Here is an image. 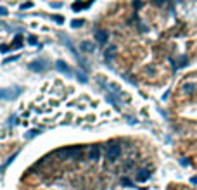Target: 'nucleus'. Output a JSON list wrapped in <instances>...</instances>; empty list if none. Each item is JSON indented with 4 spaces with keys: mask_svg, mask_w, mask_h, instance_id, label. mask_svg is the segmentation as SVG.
<instances>
[{
    "mask_svg": "<svg viewBox=\"0 0 197 190\" xmlns=\"http://www.w3.org/2000/svg\"><path fill=\"white\" fill-rule=\"evenodd\" d=\"M55 154L61 157H69L73 161H81L83 159V147H62Z\"/></svg>",
    "mask_w": 197,
    "mask_h": 190,
    "instance_id": "obj_1",
    "label": "nucleus"
},
{
    "mask_svg": "<svg viewBox=\"0 0 197 190\" xmlns=\"http://www.w3.org/2000/svg\"><path fill=\"white\" fill-rule=\"evenodd\" d=\"M119 156H121V145L116 144V142H111L106 149V161L107 163H116Z\"/></svg>",
    "mask_w": 197,
    "mask_h": 190,
    "instance_id": "obj_2",
    "label": "nucleus"
},
{
    "mask_svg": "<svg viewBox=\"0 0 197 190\" xmlns=\"http://www.w3.org/2000/svg\"><path fill=\"white\" fill-rule=\"evenodd\" d=\"M88 157H90L92 161H99V157H100V147H99V145L90 147V151H88Z\"/></svg>",
    "mask_w": 197,
    "mask_h": 190,
    "instance_id": "obj_3",
    "label": "nucleus"
},
{
    "mask_svg": "<svg viewBox=\"0 0 197 190\" xmlns=\"http://www.w3.org/2000/svg\"><path fill=\"white\" fill-rule=\"evenodd\" d=\"M92 2H93V0H87V2H74V3H73V10H76V12H78V10H83V9H85V7H88Z\"/></svg>",
    "mask_w": 197,
    "mask_h": 190,
    "instance_id": "obj_4",
    "label": "nucleus"
},
{
    "mask_svg": "<svg viewBox=\"0 0 197 190\" xmlns=\"http://www.w3.org/2000/svg\"><path fill=\"white\" fill-rule=\"evenodd\" d=\"M107 38H109V33H107V31H104V29H99V31H97V42H99V43L104 45V43L107 42Z\"/></svg>",
    "mask_w": 197,
    "mask_h": 190,
    "instance_id": "obj_5",
    "label": "nucleus"
},
{
    "mask_svg": "<svg viewBox=\"0 0 197 190\" xmlns=\"http://www.w3.org/2000/svg\"><path fill=\"white\" fill-rule=\"evenodd\" d=\"M21 45H22V36H21V35H17V36L14 38V42L10 43V50H17Z\"/></svg>",
    "mask_w": 197,
    "mask_h": 190,
    "instance_id": "obj_6",
    "label": "nucleus"
},
{
    "mask_svg": "<svg viewBox=\"0 0 197 190\" xmlns=\"http://www.w3.org/2000/svg\"><path fill=\"white\" fill-rule=\"evenodd\" d=\"M149 171L147 170H142V171H138V175H137V180L138 182H145V180H149Z\"/></svg>",
    "mask_w": 197,
    "mask_h": 190,
    "instance_id": "obj_7",
    "label": "nucleus"
},
{
    "mask_svg": "<svg viewBox=\"0 0 197 190\" xmlns=\"http://www.w3.org/2000/svg\"><path fill=\"white\" fill-rule=\"evenodd\" d=\"M114 54H116V47H109V48L106 50V61H112Z\"/></svg>",
    "mask_w": 197,
    "mask_h": 190,
    "instance_id": "obj_8",
    "label": "nucleus"
},
{
    "mask_svg": "<svg viewBox=\"0 0 197 190\" xmlns=\"http://www.w3.org/2000/svg\"><path fill=\"white\" fill-rule=\"evenodd\" d=\"M57 67H59V71H62V73H66V74H69V76L73 74V73H71V69H69V67H67L64 62H61V61L57 62Z\"/></svg>",
    "mask_w": 197,
    "mask_h": 190,
    "instance_id": "obj_9",
    "label": "nucleus"
},
{
    "mask_svg": "<svg viewBox=\"0 0 197 190\" xmlns=\"http://www.w3.org/2000/svg\"><path fill=\"white\" fill-rule=\"evenodd\" d=\"M52 21H55V22L62 24V22H64V17H62V16H59V14H52Z\"/></svg>",
    "mask_w": 197,
    "mask_h": 190,
    "instance_id": "obj_10",
    "label": "nucleus"
},
{
    "mask_svg": "<svg viewBox=\"0 0 197 190\" xmlns=\"http://www.w3.org/2000/svg\"><path fill=\"white\" fill-rule=\"evenodd\" d=\"M81 24H83V21H78V19H74V21L71 22V26H73V28H80Z\"/></svg>",
    "mask_w": 197,
    "mask_h": 190,
    "instance_id": "obj_11",
    "label": "nucleus"
},
{
    "mask_svg": "<svg viewBox=\"0 0 197 190\" xmlns=\"http://www.w3.org/2000/svg\"><path fill=\"white\" fill-rule=\"evenodd\" d=\"M28 43H29V45H38V40H36L35 36H29V38H28Z\"/></svg>",
    "mask_w": 197,
    "mask_h": 190,
    "instance_id": "obj_12",
    "label": "nucleus"
},
{
    "mask_svg": "<svg viewBox=\"0 0 197 190\" xmlns=\"http://www.w3.org/2000/svg\"><path fill=\"white\" fill-rule=\"evenodd\" d=\"M7 14H9V10H7L5 7H2V5H0V16L3 17V16H7Z\"/></svg>",
    "mask_w": 197,
    "mask_h": 190,
    "instance_id": "obj_13",
    "label": "nucleus"
},
{
    "mask_svg": "<svg viewBox=\"0 0 197 190\" xmlns=\"http://www.w3.org/2000/svg\"><path fill=\"white\" fill-rule=\"evenodd\" d=\"M29 7H33V2H26V3H22V9H29Z\"/></svg>",
    "mask_w": 197,
    "mask_h": 190,
    "instance_id": "obj_14",
    "label": "nucleus"
},
{
    "mask_svg": "<svg viewBox=\"0 0 197 190\" xmlns=\"http://www.w3.org/2000/svg\"><path fill=\"white\" fill-rule=\"evenodd\" d=\"M83 48H87V52H90V48H92V45H90V43H83Z\"/></svg>",
    "mask_w": 197,
    "mask_h": 190,
    "instance_id": "obj_15",
    "label": "nucleus"
},
{
    "mask_svg": "<svg viewBox=\"0 0 197 190\" xmlns=\"http://www.w3.org/2000/svg\"><path fill=\"white\" fill-rule=\"evenodd\" d=\"M52 7H55V9L61 7V2H52Z\"/></svg>",
    "mask_w": 197,
    "mask_h": 190,
    "instance_id": "obj_16",
    "label": "nucleus"
},
{
    "mask_svg": "<svg viewBox=\"0 0 197 190\" xmlns=\"http://www.w3.org/2000/svg\"><path fill=\"white\" fill-rule=\"evenodd\" d=\"M154 3H163V2H166V0H152Z\"/></svg>",
    "mask_w": 197,
    "mask_h": 190,
    "instance_id": "obj_17",
    "label": "nucleus"
}]
</instances>
